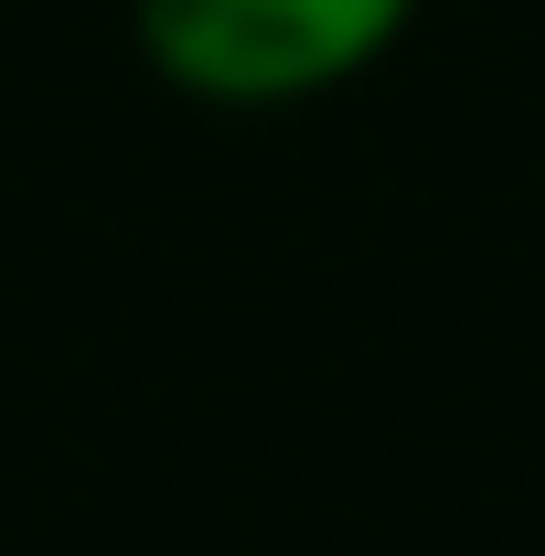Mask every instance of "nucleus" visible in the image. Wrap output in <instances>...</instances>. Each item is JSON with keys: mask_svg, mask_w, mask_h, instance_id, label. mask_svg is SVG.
Here are the masks:
<instances>
[{"mask_svg": "<svg viewBox=\"0 0 545 556\" xmlns=\"http://www.w3.org/2000/svg\"><path fill=\"white\" fill-rule=\"evenodd\" d=\"M417 0H129L161 86L204 108H300L396 54Z\"/></svg>", "mask_w": 545, "mask_h": 556, "instance_id": "nucleus-1", "label": "nucleus"}]
</instances>
